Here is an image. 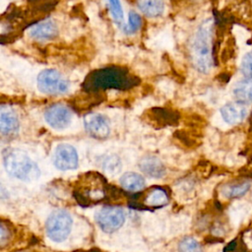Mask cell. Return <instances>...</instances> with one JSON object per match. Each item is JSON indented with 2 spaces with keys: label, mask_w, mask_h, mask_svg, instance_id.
<instances>
[{
  "label": "cell",
  "mask_w": 252,
  "mask_h": 252,
  "mask_svg": "<svg viewBox=\"0 0 252 252\" xmlns=\"http://www.w3.org/2000/svg\"><path fill=\"white\" fill-rule=\"evenodd\" d=\"M3 164L10 176L23 181H34L40 175L37 164L21 149H6L3 152Z\"/></svg>",
  "instance_id": "cell-1"
},
{
  "label": "cell",
  "mask_w": 252,
  "mask_h": 252,
  "mask_svg": "<svg viewBox=\"0 0 252 252\" xmlns=\"http://www.w3.org/2000/svg\"><path fill=\"white\" fill-rule=\"evenodd\" d=\"M212 34L213 20L207 19L199 26L192 41V61L202 73H208L212 67Z\"/></svg>",
  "instance_id": "cell-2"
},
{
  "label": "cell",
  "mask_w": 252,
  "mask_h": 252,
  "mask_svg": "<svg viewBox=\"0 0 252 252\" xmlns=\"http://www.w3.org/2000/svg\"><path fill=\"white\" fill-rule=\"evenodd\" d=\"M133 84L127 70L120 67H105L89 75L85 86L89 91L104 89H125Z\"/></svg>",
  "instance_id": "cell-3"
},
{
  "label": "cell",
  "mask_w": 252,
  "mask_h": 252,
  "mask_svg": "<svg viewBox=\"0 0 252 252\" xmlns=\"http://www.w3.org/2000/svg\"><path fill=\"white\" fill-rule=\"evenodd\" d=\"M37 89L45 94H62L69 89V81L56 69H44L36 78Z\"/></svg>",
  "instance_id": "cell-4"
},
{
  "label": "cell",
  "mask_w": 252,
  "mask_h": 252,
  "mask_svg": "<svg viewBox=\"0 0 252 252\" xmlns=\"http://www.w3.org/2000/svg\"><path fill=\"white\" fill-rule=\"evenodd\" d=\"M72 224V218L67 212L62 210L55 211L46 220L47 236L54 242H62L71 232Z\"/></svg>",
  "instance_id": "cell-5"
},
{
  "label": "cell",
  "mask_w": 252,
  "mask_h": 252,
  "mask_svg": "<svg viewBox=\"0 0 252 252\" xmlns=\"http://www.w3.org/2000/svg\"><path fill=\"white\" fill-rule=\"evenodd\" d=\"M95 220L104 232L110 233L122 226L125 220V216L120 208L107 206L97 212Z\"/></svg>",
  "instance_id": "cell-6"
},
{
  "label": "cell",
  "mask_w": 252,
  "mask_h": 252,
  "mask_svg": "<svg viewBox=\"0 0 252 252\" xmlns=\"http://www.w3.org/2000/svg\"><path fill=\"white\" fill-rule=\"evenodd\" d=\"M72 118L71 109L62 103L52 104L44 112L45 122L54 130L66 129L71 124Z\"/></svg>",
  "instance_id": "cell-7"
},
{
  "label": "cell",
  "mask_w": 252,
  "mask_h": 252,
  "mask_svg": "<svg viewBox=\"0 0 252 252\" xmlns=\"http://www.w3.org/2000/svg\"><path fill=\"white\" fill-rule=\"evenodd\" d=\"M53 163L60 170L76 169L79 163L76 149L70 144H59L53 154Z\"/></svg>",
  "instance_id": "cell-8"
},
{
  "label": "cell",
  "mask_w": 252,
  "mask_h": 252,
  "mask_svg": "<svg viewBox=\"0 0 252 252\" xmlns=\"http://www.w3.org/2000/svg\"><path fill=\"white\" fill-rule=\"evenodd\" d=\"M84 127L95 139H105L110 133L108 119L100 113H88L84 116Z\"/></svg>",
  "instance_id": "cell-9"
},
{
  "label": "cell",
  "mask_w": 252,
  "mask_h": 252,
  "mask_svg": "<svg viewBox=\"0 0 252 252\" xmlns=\"http://www.w3.org/2000/svg\"><path fill=\"white\" fill-rule=\"evenodd\" d=\"M28 32L31 37L36 40H49L57 35L58 29L53 21L44 20L32 26Z\"/></svg>",
  "instance_id": "cell-10"
},
{
  "label": "cell",
  "mask_w": 252,
  "mask_h": 252,
  "mask_svg": "<svg viewBox=\"0 0 252 252\" xmlns=\"http://www.w3.org/2000/svg\"><path fill=\"white\" fill-rule=\"evenodd\" d=\"M220 115L224 122L229 125L240 123L247 115V108L239 102H229L220 108Z\"/></svg>",
  "instance_id": "cell-11"
},
{
  "label": "cell",
  "mask_w": 252,
  "mask_h": 252,
  "mask_svg": "<svg viewBox=\"0 0 252 252\" xmlns=\"http://www.w3.org/2000/svg\"><path fill=\"white\" fill-rule=\"evenodd\" d=\"M20 126L19 118L15 110L10 106H1L0 109V130L3 135H11L18 131Z\"/></svg>",
  "instance_id": "cell-12"
},
{
  "label": "cell",
  "mask_w": 252,
  "mask_h": 252,
  "mask_svg": "<svg viewBox=\"0 0 252 252\" xmlns=\"http://www.w3.org/2000/svg\"><path fill=\"white\" fill-rule=\"evenodd\" d=\"M140 169L148 176L160 178L165 174V167L161 160L154 156H146L139 162Z\"/></svg>",
  "instance_id": "cell-13"
},
{
  "label": "cell",
  "mask_w": 252,
  "mask_h": 252,
  "mask_svg": "<svg viewBox=\"0 0 252 252\" xmlns=\"http://www.w3.org/2000/svg\"><path fill=\"white\" fill-rule=\"evenodd\" d=\"M139 10L150 18L159 17L164 10V0H137Z\"/></svg>",
  "instance_id": "cell-14"
},
{
  "label": "cell",
  "mask_w": 252,
  "mask_h": 252,
  "mask_svg": "<svg viewBox=\"0 0 252 252\" xmlns=\"http://www.w3.org/2000/svg\"><path fill=\"white\" fill-rule=\"evenodd\" d=\"M120 184L128 191H139L145 186V179L136 172H127L120 178Z\"/></svg>",
  "instance_id": "cell-15"
},
{
  "label": "cell",
  "mask_w": 252,
  "mask_h": 252,
  "mask_svg": "<svg viewBox=\"0 0 252 252\" xmlns=\"http://www.w3.org/2000/svg\"><path fill=\"white\" fill-rule=\"evenodd\" d=\"M233 94L240 101L252 102V78L238 82L233 88Z\"/></svg>",
  "instance_id": "cell-16"
},
{
  "label": "cell",
  "mask_w": 252,
  "mask_h": 252,
  "mask_svg": "<svg viewBox=\"0 0 252 252\" xmlns=\"http://www.w3.org/2000/svg\"><path fill=\"white\" fill-rule=\"evenodd\" d=\"M250 189L249 182H239V183H232L226 184L221 189V194L225 198H237L245 195Z\"/></svg>",
  "instance_id": "cell-17"
},
{
  "label": "cell",
  "mask_w": 252,
  "mask_h": 252,
  "mask_svg": "<svg viewBox=\"0 0 252 252\" xmlns=\"http://www.w3.org/2000/svg\"><path fill=\"white\" fill-rule=\"evenodd\" d=\"M100 166L105 172L115 175L121 170V160L119 157L114 154L107 155L101 158Z\"/></svg>",
  "instance_id": "cell-18"
},
{
  "label": "cell",
  "mask_w": 252,
  "mask_h": 252,
  "mask_svg": "<svg viewBox=\"0 0 252 252\" xmlns=\"http://www.w3.org/2000/svg\"><path fill=\"white\" fill-rule=\"evenodd\" d=\"M146 204L151 207H161L164 206L168 202V197L160 188H155L152 189L145 200Z\"/></svg>",
  "instance_id": "cell-19"
},
{
  "label": "cell",
  "mask_w": 252,
  "mask_h": 252,
  "mask_svg": "<svg viewBox=\"0 0 252 252\" xmlns=\"http://www.w3.org/2000/svg\"><path fill=\"white\" fill-rule=\"evenodd\" d=\"M179 252H202L199 242L193 237L183 238L178 245Z\"/></svg>",
  "instance_id": "cell-20"
},
{
  "label": "cell",
  "mask_w": 252,
  "mask_h": 252,
  "mask_svg": "<svg viewBox=\"0 0 252 252\" xmlns=\"http://www.w3.org/2000/svg\"><path fill=\"white\" fill-rule=\"evenodd\" d=\"M109 2V8H110V13L113 18V20L117 24H121L123 22L124 14L122 10V6L120 3V0H108Z\"/></svg>",
  "instance_id": "cell-21"
},
{
  "label": "cell",
  "mask_w": 252,
  "mask_h": 252,
  "mask_svg": "<svg viewBox=\"0 0 252 252\" xmlns=\"http://www.w3.org/2000/svg\"><path fill=\"white\" fill-rule=\"evenodd\" d=\"M141 24H142L141 17L137 13L131 11L128 15V24L126 26V32L129 33L135 32L137 30H139V28L141 27Z\"/></svg>",
  "instance_id": "cell-22"
},
{
  "label": "cell",
  "mask_w": 252,
  "mask_h": 252,
  "mask_svg": "<svg viewBox=\"0 0 252 252\" xmlns=\"http://www.w3.org/2000/svg\"><path fill=\"white\" fill-rule=\"evenodd\" d=\"M241 72L248 77H252V50L245 53L240 64Z\"/></svg>",
  "instance_id": "cell-23"
}]
</instances>
